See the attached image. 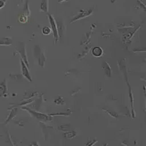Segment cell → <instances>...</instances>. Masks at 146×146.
Wrapping results in <instances>:
<instances>
[{"mask_svg": "<svg viewBox=\"0 0 146 146\" xmlns=\"http://www.w3.org/2000/svg\"><path fill=\"white\" fill-rule=\"evenodd\" d=\"M48 20L50 23V27H51V30L53 31V37H54V43H56L59 39V35L58 32V27H57L56 22L55 21L54 18L52 15H48Z\"/></svg>", "mask_w": 146, "mask_h": 146, "instance_id": "1", "label": "cell"}, {"mask_svg": "<svg viewBox=\"0 0 146 146\" xmlns=\"http://www.w3.org/2000/svg\"><path fill=\"white\" fill-rule=\"evenodd\" d=\"M7 91V81L6 80H4L2 83H0V97L4 96L5 94Z\"/></svg>", "mask_w": 146, "mask_h": 146, "instance_id": "6", "label": "cell"}, {"mask_svg": "<svg viewBox=\"0 0 146 146\" xmlns=\"http://www.w3.org/2000/svg\"><path fill=\"white\" fill-rule=\"evenodd\" d=\"M102 67L103 70H105L106 75L108 77L111 76V69H110V65L107 63V62H104V63L102 64Z\"/></svg>", "mask_w": 146, "mask_h": 146, "instance_id": "10", "label": "cell"}, {"mask_svg": "<svg viewBox=\"0 0 146 146\" xmlns=\"http://www.w3.org/2000/svg\"><path fill=\"white\" fill-rule=\"evenodd\" d=\"M5 3H6V0H0V9L5 7Z\"/></svg>", "mask_w": 146, "mask_h": 146, "instance_id": "14", "label": "cell"}, {"mask_svg": "<svg viewBox=\"0 0 146 146\" xmlns=\"http://www.w3.org/2000/svg\"><path fill=\"white\" fill-rule=\"evenodd\" d=\"M21 72H22V75H23V77H25L29 81L32 82V77L29 74V71L28 66L25 64V62H23V59L21 58Z\"/></svg>", "mask_w": 146, "mask_h": 146, "instance_id": "3", "label": "cell"}, {"mask_svg": "<svg viewBox=\"0 0 146 146\" xmlns=\"http://www.w3.org/2000/svg\"><path fill=\"white\" fill-rule=\"evenodd\" d=\"M115 1V0H110V2H111L112 3H113V2H114Z\"/></svg>", "mask_w": 146, "mask_h": 146, "instance_id": "16", "label": "cell"}, {"mask_svg": "<svg viewBox=\"0 0 146 146\" xmlns=\"http://www.w3.org/2000/svg\"><path fill=\"white\" fill-rule=\"evenodd\" d=\"M13 40L10 37H4L0 39V45H11Z\"/></svg>", "mask_w": 146, "mask_h": 146, "instance_id": "9", "label": "cell"}, {"mask_svg": "<svg viewBox=\"0 0 146 146\" xmlns=\"http://www.w3.org/2000/svg\"><path fill=\"white\" fill-rule=\"evenodd\" d=\"M45 56H44V53H41V54H40V56L38 58V62H39V64H40V65L42 66V67H43L44 66V64H45Z\"/></svg>", "mask_w": 146, "mask_h": 146, "instance_id": "11", "label": "cell"}, {"mask_svg": "<svg viewBox=\"0 0 146 146\" xmlns=\"http://www.w3.org/2000/svg\"><path fill=\"white\" fill-rule=\"evenodd\" d=\"M50 32H51V29L48 27H43L42 29V33L45 35H49L50 34Z\"/></svg>", "mask_w": 146, "mask_h": 146, "instance_id": "13", "label": "cell"}, {"mask_svg": "<svg viewBox=\"0 0 146 146\" xmlns=\"http://www.w3.org/2000/svg\"><path fill=\"white\" fill-rule=\"evenodd\" d=\"M18 53H20L21 56V58L23 59V61L25 62L26 64L29 66V61L28 58H27V51H26V47L24 45V44L22 43L21 44V46L19 49L17 50Z\"/></svg>", "mask_w": 146, "mask_h": 146, "instance_id": "4", "label": "cell"}, {"mask_svg": "<svg viewBox=\"0 0 146 146\" xmlns=\"http://www.w3.org/2000/svg\"><path fill=\"white\" fill-rule=\"evenodd\" d=\"M40 11L45 13L49 11V0H42L40 5Z\"/></svg>", "mask_w": 146, "mask_h": 146, "instance_id": "7", "label": "cell"}, {"mask_svg": "<svg viewBox=\"0 0 146 146\" xmlns=\"http://www.w3.org/2000/svg\"><path fill=\"white\" fill-rule=\"evenodd\" d=\"M23 108L27 110H28V111H29L31 113H32V115H33L34 116H35L36 118H38V119H40V120H45V121H49L50 119H51V118H50V117L48 116V115H46L42 114V113H38V112L32 111V110H29V108Z\"/></svg>", "mask_w": 146, "mask_h": 146, "instance_id": "5", "label": "cell"}, {"mask_svg": "<svg viewBox=\"0 0 146 146\" xmlns=\"http://www.w3.org/2000/svg\"><path fill=\"white\" fill-rule=\"evenodd\" d=\"M103 53V50L100 47H95L92 50V54L95 57H100L102 56V55Z\"/></svg>", "mask_w": 146, "mask_h": 146, "instance_id": "8", "label": "cell"}, {"mask_svg": "<svg viewBox=\"0 0 146 146\" xmlns=\"http://www.w3.org/2000/svg\"><path fill=\"white\" fill-rule=\"evenodd\" d=\"M94 9V8H89V9H86V10H80L76 15L73 17V18L71 20V23L76 21L79 20V19H82L86 17H88L91 15V14L93 13Z\"/></svg>", "mask_w": 146, "mask_h": 146, "instance_id": "2", "label": "cell"}, {"mask_svg": "<svg viewBox=\"0 0 146 146\" xmlns=\"http://www.w3.org/2000/svg\"><path fill=\"white\" fill-rule=\"evenodd\" d=\"M29 21V17L25 15H23V14H21L19 15V21L22 23H25L27 22H28Z\"/></svg>", "mask_w": 146, "mask_h": 146, "instance_id": "12", "label": "cell"}, {"mask_svg": "<svg viewBox=\"0 0 146 146\" xmlns=\"http://www.w3.org/2000/svg\"><path fill=\"white\" fill-rule=\"evenodd\" d=\"M23 2V0H21V2Z\"/></svg>", "mask_w": 146, "mask_h": 146, "instance_id": "17", "label": "cell"}, {"mask_svg": "<svg viewBox=\"0 0 146 146\" xmlns=\"http://www.w3.org/2000/svg\"><path fill=\"white\" fill-rule=\"evenodd\" d=\"M65 1H66V0H58V2H59V3H62V2H65Z\"/></svg>", "mask_w": 146, "mask_h": 146, "instance_id": "15", "label": "cell"}]
</instances>
